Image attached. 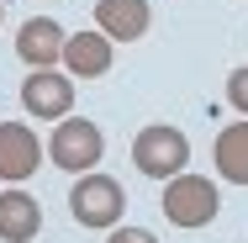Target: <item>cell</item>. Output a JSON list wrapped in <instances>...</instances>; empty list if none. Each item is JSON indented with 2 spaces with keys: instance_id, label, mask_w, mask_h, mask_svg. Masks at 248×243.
<instances>
[{
  "instance_id": "1",
  "label": "cell",
  "mask_w": 248,
  "mask_h": 243,
  "mask_svg": "<svg viewBox=\"0 0 248 243\" xmlns=\"http://www.w3.org/2000/svg\"><path fill=\"white\" fill-rule=\"evenodd\" d=\"M132 164H138L148 180H174V175H185V164H190V138H185L180 127H169V122H153V127H143V132L132 138Z\"/></svg>"
},
{
  "instance_id": "2",
  "label": "cell",
  "mask_w": 248,
  "mask_h": 243,
  "mask_svg": "<svg viewBox=\"0 0 248 243\" xmlns=\"http://www.w3.org/2000/svg\"><path fill=\"white\" fill-rule=\"evenodd\" d=\"M69 211H74L79 227H100V233H111V227L122 222V211H127V191H122V180L90 169V175H79V185L69 191Z\"/></svg>"
},
{
  "instance_id": "3",
  "label": "cell",
  "mask_w": 248,
  "mask_h": 243,
  "mask_svg": "<svg viewBox=\"0 0 248 243\" xmlns=\"http://www.w3.org/2000/svg\"><path fill=\"white\" fill-rule=\"evenodd\" d=\"M217 211H222V195H217V185L206 175H174L164 185V217L174 227H185V233L190 227H211Z\"/></svg>"
},
{
  "instance_id": "4",
  "label": "cell",
  "mask_w": 248,
  "mask_h": 243,
  "mask_svg": "<svg viewBox=\"0 0 248 243\" xmlns=\"http://www.w3.org/2000/svg\"><path fill=\"white\" fill-rule=\"evenodd\" d=\"M100 153H106V132L95 122H85V116H63L48 138V159L58 169H69V175H90L100 164Z\"/></svg>"
},
{
  "instance_id": "5",
  "label": "cell",
  "mask_w": 248,
  "mask_h": 243,
  "mask_svg": "<svg viewBox=\"0 0 248 243\" xmlns=\"http://www.w3.org/2000/svg\"><path fill=\"white\" fill-rule=\"evenodd\" d=\"M21 106L37 116V122H63L74 111V80L58 74V69H32L21 80Z\"/></svg>"
},
{
  "instance_id": "6",
  "label": "cell",
  "mask_w": 248,
  "mask_h": 243,
  "mask_svg": "<svg viewBox=\"0 0 248 243\" xmlns=\"http://www.w3.org/2000/svg\"><path fill=\"white\" fill-rule=\"evenodd\" d=\"M43 164V143L27 122H0V180L21 185L27 175H37Z\"/></svg>"
},
{
  "instance_id": "7",
  "label": "cell",
  "mask_w": 248,
  "mask_h": 243,
  "mask_svg": "<svg viewBox=\"0 0 248 243\" xmlns=\"http://www.w3.org/2000/svg\"><path fill=\"white\" fill-rule=\"evenodd\" d=\"M63 43H69V32H63L53 16H32V21H21V32H16V53H21L27 69L63 64Z\"/></svg>"
},
{
  "instance_id": "8",
  "label": "cell",
  "mask_w": 248,
  "mask_h": 243,
  "mask_svg": "<svg viewBox=\"0 0 248 243\" xmlns=\"http://www.w3.org/2000/svg\"><path fill=\"white\" fill-rule=\"evenodd\" d=\"M153 27L148 0H95V32H106L111 43H138Z\"/></svg>"
},
{
  "instance_id": "9",
  "label": "cell",
  "mask_w": 248,
  "mask_h": 243,
  "mask_svg": "<svg viewBox=\"0 0 248 243\" xmlns=\"http://www.w3.org/2000/svg\"><path fill=\"white\" fill-rule=\"evenodd\" d=\"M111 58H116V43H111L106 32H74V37L63 43V69H69L74 80H100V74L111 69Z\"/></svg>"
},
{
  "instance_id": "10",
  "label": "cell",
  "mask_w": 248,
  "mask_h": 243,
  "mask_svg": "<svg viewBox=\"0 0 248 243\" xmlns=\"http://www.w3.org/2000/svg\"><path fill=\"white\" fill-rule=\"evenodd\" d=\"M43 233V206L27 191H5L0 195V238L5 243H32Z\"/></svg>"
},
{
  "instance_id": "11",
  "label": "cell",
  "mask_w": 248,
  "mask_h": 243,
  "mask_svg": "<svg viewBox=\"0 0 248 243\" xmlns=\"http://www.w3.org/2000/svg\"><path fill=\"white\" fill-rule=\"evenodd\" d=\"M211 159H217V175H222V180L248 185V122L222 127V132H217V148H211Z\"/></svg>"
},
{
  "instance_id": "12",
  "label": "cell",
  "mask_w": 248,
  "mask_h": 243,
  "mask_svg": "<svg viewBox=\"0 0 248 243\" xmlns=\"http://www.w3.org/2000/svg\"><path fill=\"white\" fill-rule=\"evenodd\" d=\"M227 106H232V111H243V116H248V64H243V69H232V74H227Z\"/></svg>"
},
{
  "instance_id": "13",
  "label": "cell",
  "mask_w": 248,
  "mask_h": 243,
  "mask_svg": "<svg viewBox=\"0 0 248 243\" xmlns=\"http://www.w3.org/2000/svg\"><path fill=\"white\" fill-rule=\"evenodd\" d=\"M106 243H158V238H153L148 227H111V238H106Z\"/></svg>"
},
{
  "instance_id": "14",
  "label": "cell",
  "mask_w": 248,
  "mask_h": 243,
  "mask_svg": "<svg viewBox=\"0 0 248 243\" xmlns=\"http://www.w3.org/2000/svg\"><path fill=\"white\" fill-rule=\"evenodd\" d=\"M0 16H5V0H0Z\"/></svg>"
}]
</instances>
